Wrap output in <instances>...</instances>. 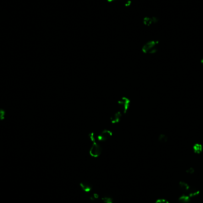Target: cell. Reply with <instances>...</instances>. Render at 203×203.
<instances>
[{
	"mask_svg": "<svg viewBox=\"0 0 203 203\" xmlns=\"http://www.w3.org/2000/svg\"><path fill=\"white\" fill-rule=\"evenodd\" d=\"M179 201L181 203H190V197L188 195H182L181 197L179 198Z\"/></svg>",
	"mask_w": 203,
	"mask_h": 203,
	"instance_id": "6",
	"label": "cell"
},
{
	"mask_svg": "<svg viewBox=\"0 0 203 203\" xmlns=\"http://www.w3.org/2000/svg\"><path fill=\"white\" fill-rule=\"evenodd\" d=\"M102 153V147L100 144L97 142H94L92 147L90 150V154L92 156L97 158Z\"/></svg>",
	"mask_w": 203,
	"mask_h": 203,
	"instance_id": "2",
	"label": "cell"
},
{
	"mask_svg": "<svg viewBox=\"0 0 203 203\" xmlns=\"http://www.w3.org/2000/svg\"><path fill=\"white\" fill-rule=\"evenodd\" d=\"M154 18H146L144 19V23L147 25H150L151 24L153 23L154 22Z\"/></svg>",
	"mask_w": 203,
	"mask_h": 203,
	"instance_id": "9",
	"label": "cell"
},
{
	"mask_svg": "<svg viewBox=\"0 0 203 203\" xmlns=\"http://www.w3.org/2000/svg\"><path fill=\"white\" fill-rule=\"evenodd\" d=\"M102 200L104 203H113L112 198L109 196H104L102 198Z\"/></svg>",
	"mask_w": 203,
	"mask_h": 203,
	"instance_id": "8",
	"label": "cell"
},
{
	"mask_svg": "<svg viewBox=\"0 0 203 203\" xmlns=\"http://www.w3.org/2000/svg\"><path fill=\"white\" fill-rule=\"evenodd\" d=\"M155 203H169L165 199H158Z\"/></svg>",
	"mask_w": 203,
	"mask_h": 203,
	"instance_id": "11",
	"label": "cell"
},
{
	"mask_svg": "<svg viewBox=\"0 0 203 203\" xmlns=\"http://www.w3.org/2000/svg\"><path fill=\"white\" fill-rule=\"evenodd\" d=\"M194 172V169H193L192 168H190L187 170V173L189 174H192Z\"/></svg>",
	"mask_w": 203,
	"mask_h": 203,
	"instance_id": "13",
	"label": "cell"
},
{
	"mask_svg": "<svg viewBox=\"0 0 203 203\" xmlns=\"http://www.w3.org/2000/svg\"><path fill=\"white\" fill-rule=\"evenodd\" d=\"M159 140L161 141L162 142H165L167 140V137H166L165 135H161L160 136Z\"/></svg>",
	"mask_w": 203,
	"mask_h": 203,
	"instance_id": "12",
	"label": "cell"
},
{
	"mask_svg": "<svg viewBox=\"0 0 203 203\" xmlns=\"http://www.w3.org/2000/svg\"><path fill=\"white\" fill-rule=\"evenodd\" d=\"M158 42L156 41H150L144 45L143 51L145 53L152 54L156 51V47Z\"/></svg>",
	"mask_w": 203,
	"mask_h": 203,
	"instance_id": "1",
	"label": "cell"
},
{
	"mask_svg": "<svg viewBox=\"0 0 203 203\" xmlns=\"http://www.w3.org/2000/svg\"><path fill=\"white\" fill-rule=\"evenodd\" d=\"M5 115H6L5 111L2 109H0V121H2L4 119Z\"/></svg>",
	"mask_w": 203,
	"mask_h": 203,
	"instance_id": "10",
	"label": "cell"
},
{
	"mask_svg": "<svg viewBox=\"0 0 203 203\" xmlns=\"http://www.w3.org/2000/svg\"><path fill=\"white\" fill-rule=\"evenodd\" d=\"M187 193L188 196H190V197H192L198 195L199 194V193H200V191L198 190H196L195 188H192L190 187V189L188 190V191H187Z\"/></svg>",
	"mask_w": 203,
	"mask_h": 203,
	"instance_id": "4",
	"label": "cell"
},
{
	"mask_svg": "<svg viewBox=\"0 0 203 203\" xmlns=\"http://www.w3.org/2000/svg\"><path fill=\"white\" fill-rule=\"evenodd\" d=\"M179 187L181 189L182 191H183L184 192H187L190 188V187L187 184V183L184 182H181L179 183Z\"/></svg>",
	"mask_w": 203,
	"mask_h": 203,
	"instance_id": "7",
	"label": "cell"
},
{
	"mask_svg": "<svg viewBox=\"0 0 203 203\" xmlns=\"http://www.w3.org/2000/svg\"><path fill=\"white\" fill-rule=\"evenodd\" d=\"M193 150L195 153L200 154L203 151V146L200 144H195L193 146Z\"/></svg>",
	"mask_w": 203,
	"mask_h": 203,
	"instance_id": "5",
	"label": "cell"
},
{
	"mask_svg": "<svg viewBox=\"0 0 203 203\" xmlns=\"http://www.w3.org/2000/svg\"><path fill=\"white\" fill-rule=\"evenodd\" d=\"M99 198V195L98 194H94L93 195V198L94 199H98Z\"/></svg>",
	"mask_w": 203,
	"mask_h": 203,
	"instance_id": "14",
	"label": "cell"
},
{
	"mask_svg": "<svg viewBox=\"0 0 203 203\" xmlns=\"http://www.w3.org/2000/svg\"><path fill=\"white\" fill-rule=\"evenodd\" d=\"M80 186L84 192H89L92 190V185L88 182H82L80 184Z\"/></svg>",
	"mask_w": 203,
	"mask_h": 203,
	"instance_id": "3",
	"label": "cell"
}]
</instances>
